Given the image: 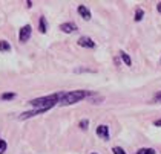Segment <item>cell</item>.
<instances>
[{
    "label": "cell",
    "instance_id": "obj_1",
    "mask_svg": "<svg viewBox=\"0 0 161 154\" xmlns=\"http://www.w3.org/2000/svg\"><path fill=\"white\" fill-rule=\"evenodd\" d=\"M92 93L87 90H74V92H66L64 96L62 98L60 104L62 105H72L75 102H80L81 99H85L87 96H91Z\"/></svg>",
    "mask_w": 161,
    "mask_h": 154
},
{
    "label": "cell",
    "instance_id": "obj_2",
    "mask_svg": "<svg viewBox=\"0 0 161 154\" xmlns=\"http://www.w3.org/2000/svg\"><path fill=\"white\" fill-rule=\"evenodd\" d=\"M31 34H32V28H31V24H25V26L20 29V35H19L20 41H22V43H26V41L31 38Z\"/></svg>",
    "mask_w": 161,
    "mask_h": 154
},
{
    "label": "cell",
    "instance_id": "obj_3",
    "mask_svg": "<svg viewBox=\"0 0 161 154\" xmlns=\"http://www.w3.org/2000/svg\"><path fill=\"white\" fill-rule=\"evenodd\" d=\"M45 111H48V108H36V110H31V111H25V113H22L19 119H22V121H25V119H29V118H34V116H37L40 113H45Z\"/></svg>",
    "mask_w": 161,
    "mask_h": 154
},
{
    "label": "cell",
    "instance_id": "obj_4",
    "mask_svg": "<svg viewBox=\"0 0 161 154\" xmlns=\"http://www.w3.org/2000/svg\"><path fill=\"white\" fill-rule=\"evenodd\" d=\"M78 46L87 48V49H94L95 48V41H92V38H89V37H80V38H78Z\"/></svg>",
    "mask_w": 161,
    "mask_h": 154
},
{
    "label": "cell",
    "instance_id": "obj_5",
    "mask_svg": "<svg viewBox=\"0 0 161 154\" xmlns=\"http://www.w3.org/2000/svg\"><path fill=\"white\" fill-rule=\"evenodd\" d=\"M97 136L103 141H109V127L108 125H98L97 127Z\"/></svg>",
    "mask_w": 161,
    "mask_h": 154
},
{
    "label": "cell",
    "instance_id": "obj_6",
    "mask_svg": "<svg viewBox=\"0 0 161 154\" xmlns=\"http://www.w3.org/2000/svg\"><path fill=\"white\" fill-rule=\"evenodd\" d=\"M60 31H63L64 34H72L77 31V24L72 22H68V23H62L60 24Z\"/></svg>",
    "mask_w": 161,
    "mask_h": 154
},
{
    "label": "cell",
    "instance_id": "obj_7",
    "mask_svg": "<svg viewBox=\"0 0 161 154\" xmlns=\"http://www.w3.org/2000/svg\"><path fill=\"white\" fill-rule=\"evenodd\" d=\"M78 14H80L85 20H91V11L87 9V6H85V5H80V6H78Z\"/></svg>",
    "mask_w": 161,
    "mask_h": 154
},
{
    "label": "cell",
    "instance_id": "obj_8",
    "mask_svg": "<svg viewBox=\"0 0 161 154\" xmlns=\"http://www.w3.org/2000/svg\"><path fill=\"white\" fill-rule=\"evenodd\" d=\"M38 31L42 34H46V31H48V24H46V18L45 17H40V20H38Z\"/></svg>",
    "mask_w": 161,
    "mask_h": 154
},
{
    "label": "cell",
    "instance_id": "obj_9",
    "mask_svg": "<svg viewBox=\"0 0 161 154\" xmlns=\"http://www.w3.org/2000/svg\"><path fill=\"white\" fill-rule=\"evenodd\" d=\"M11 50V44L6 40H0V52H9Z\"/></svg>",
    "mask_w": 161,
    "mask_h": 154
},
{
    "label": "cell",
    "instance_id": "obj_10",
    "mask_svg": "<svg viewBox=\"0 0 161 154\" xmlns=\"http://www.w3.org/2000/svg\"><path fill=\"white\" fill-rule=\"evenodd\" d=\"M120 57H121V59L126 63V66H132V59H130V57H129L124 50H121V52H120Z\"/></svg>",
    "mask_w": 161,
    "mask_h": 154
},
{
    "label": "cell",
    "instance_id": "obj_11",
    "mask_svg": "<svg viewBox=\"0 0 161 154\" xmlns=\"http://www.w3.org/2000/svg\"><path fill=\"white\" fill-rule=\"evenodd\" d=\"M143 17H144V11H143L141 8H138L135 11V22H141Z\"/></svg>",
    "mask_w": 161,
    "mask_h": 154
},
{
    "label": "cell",
    "instance_id": "obj_12",
    "mask_svg": "<svg viewBox=\"0 0 161 154\" xmlns=\"http://www.w3.org/2000/svg\"><path fill=\"white\" fill-rule=\"evenodd\" d=\"M136 154H155V150L153 148H141L136 151Z\"/></svg>",
    "mask_w": 161,
    "mask_h": 154
},
{
    "label": "cell",
    "instance_id": "obj_13",
    "mask_svg": "<svg viewBox=\"0 0 161 154\" xmlns=\"http://www.w3.org/2000/svg\"><path fill=\"white\" fill-rule=\"evenodd\" d=\"M14 98H15V93H14V92L3 93V95H2V99H3V101H9V99H14Z\"/></svg>",
    "mask_w": 161,
    "mask_h": 154
},
{
    "label": "cell",
    "instance_id": "obj_14",
    "mask_svg": "<svg viewBox=\"0 0 161 154\" xmlns=\"http://www.w3.org/2000/svg\"><path fill=\"white\" fill-rule=\"evenodd\" d=\"M78 125H80V128H81V130H87V125H89V121H87V119H81Z\"/></svg>",
    "mask_w": 161,
    "mask_h": 154
},
{
    "label": "cell",
    "instance_id": "obj_15",
    "mask_svg": "<svg viewBox=\"0 0 161 154\" xmlns=\"http://www.w3.org/2000/svg\"><path fill=\"white\" fill-rule=\"evenodd\" d=\"M112 153L114 154H126V151H124L121 146H114V148H112Z\"/></svg>",
    "mask_w": 161,
    "mask_h": 154
},
{
    "label": "cell",
    "instance_id": "obj_16",
    "mask_svg": "<svg viewBox=\"0 0 161 154\" xmlns=\"http://www.w3.org/2000/svg\"><path fill=\"white\" fill-rule=\"evenodd\" d=\"M6 146H8V145H6L5 141H0V154H3L6 151Z\"/></svg>",
    "mask_w": 161,
    "mask_h": 154
},
{
    "label": "cell",
    "instance_id": "obj_17",
    "mask_svg": "<svg viewBox=\"0 0 161 154\" xmlns=\"http://www.w3.org/2000/svg\"><path fill=\"white\" fill-rule=\"evenodd\" d=\"M153 101L161 102V92H158V93H155V95H153Z\"/></svg>",
    "mask_w": 161,
    "mask_h": 154
},
{
    "label": "cell",
    "instance_id": "obj_18",
    "mask_svg": "<svg viewBox=\"0 0 161 154\" xmlns=\"http://www.w3.org/2000/svg\"><path fill=\"white\" fill-rule=\"evenodd\" d=\"M153 125H155V127H161V119H157V121H153Z\"/></svg>",
    "mask_w": 161,
    "mask_h": 154
},
{
    "label": "cell",
    "instance_id": "obj_19",
    "mask_svg": "<svg viewBox=\"0 0 161 154\" xmlns=\"http://www.w3.org/2000/svg\"><path fill=\"white\" fill-rule=\"evenodd\" d=\"M157 8H158V12H160V14H161V2H160V3H158V5H157Z\"/></svg>",
    "mask_w": 161,
    "mask_h": 154
},
{
    "label": "cell",
    "instance_id": "obj_20",
    "mask_svg": "<svg viewBox=\"0 0 161 154\" xmlns=\"http://www.w3.org/2000/svg\"><path fill=\"white\" fill-rule=\"evenodd\" d=\"M91 154H97V153H91Z\"/></svg>",
    "mask_w": 161,
    "mask_h": 154
}]
</instances>
